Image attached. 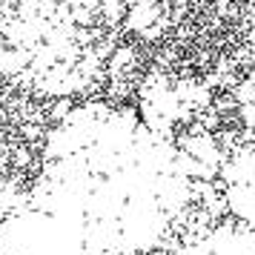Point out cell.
<instances>
[{
    "instance_id": "6da1fadb",
    "label": "cell",
    "mask_w": 255,
    "mask_h": 255,
    "mask_svg": "<svg viewBox=\"0 0 255 255\" xmlns=\"http://www.w3.org/2000/svg\"><path fill=\"white\" fill-rule=\"evenodd\" d=\"M192 181L138 112L83 104L52 127L35 184L0 218V255H149L178 232Z\"/></svg>"
},
{
    "instance_id": "7a4b0ae2",
    "label": "cell",
    "mask_w": 255,
    "mask_h": 255,
    "mask_svg": "<svg viewBox=\"0 0 255 255\" xmlns=\"http://www.w3.org/2000/svg\"><path fill=\"white\" fill-rule=\"evenodd\" d=\"M121 0H0V75L46 98L92 92L109 75Z\"/></svg>"
},
{
    "instance_id": "3957f363",
    "label": "cell",
    "mask_w": 255,
    "mask_h": 255,
    "mask_svg": "<svg viewBox=\"0 0 255 255\" xmlns=\"http://www.w3.org/2000/svg\"><path fill=\"white\" fill-rule=\"evenodd\" d=\"M195 95L198 89L186 86L184 81H175L169 75H149L140 89V118L155 132L169 138V132L198 109Z\"/></svg>"
},
{
    "instance_id": "277c9868",
    "label": "cell",
    "mask_w": 255,
    "mask_h": 255,
    "mask_svg": "<svg viewBox=\"0 0 255 255\" xmlns=\"http://www.w3.org/2000/svg\"><path fill=\"white\" fill-rule=\"evenodd\" d=\"M221 186L232 218L255 232V140L244 143L224 161Z\"/></svg>"
},
{
    "instance_id": "5b68a950",
    "label": "cell",
    "mask_w": 255,
    "mask_h": 255,
    "mask_svg": "<svg viewBox=\"0 0 255 255\" xmlns=\"http://www.w3.org/2000/svg\"><path fill=\"white\" fill-rule=\"evenodd\" d=\"M172 255H255V232L238 221H221L192 232Z\"/></svg>"
},
{
    "instance_id": "8992f818",
    "label": "cell",
    "mask_w": 255,
    "mask_h": 255,
    "mask_svg": "<svg viewBox=\"0 0 255 255\" xmlns=\"http://www.w3.org/2000/svg\"><path fill=\"white\" fill-rule=\"evenodd\" d=\"M253 81H255V69H253Z\"/></svg>"
}]
</instances>
